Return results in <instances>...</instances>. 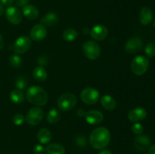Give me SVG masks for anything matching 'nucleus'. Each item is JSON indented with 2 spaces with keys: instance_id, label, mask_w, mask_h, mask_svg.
Masks as SVG:
<instances>
[{
  "instance_id": "nucleus-1",
  "label": "nucleus",
  "mask_w": 155,
  "mask_h": 154,
  "mask_svg": "<svg viewBox=\"0 0 155 154\" xmlns=\"http://www.w3.org/2000/svg\"><path fill=\"white\" fill-rule=\"evenodd\" d=\"M110 140V131L104 127H98L91 132L90 144L96 149H102L109 144Z\"/></svg>"
},
{
  "instance_id": "nucleus-2",
  "label": "nucleus",
  "mask_w": 155,
  "mask_h": 154,
  "mask_svg": "<svg viewBox=\"0 0 155 154\" xmlns=\"http://www.w3.org/2000/svg\"><path fill=\"white\" fill-rule=\"evenodd\" d=\"M26 98L30 104L37 107L45 105L48 99L47 92L42 87L38 85H33L29 88L26 93Z\"/></svg>"
},
{
  "instance_id": "nucleus-3",
  "label": "nucleus",
  "mask_w": 155,
  "mask_h": 154,
  "mask_svg": "<svg viewBox=\"0 0 155 154\" xmlns=\"http://www.w3.org/2000/svg\"><path fill=\"white\" fill-rule=\"evenodd\" d=\"M77 104V98L73 93H64L61 95L58 100V107L63 112H68L73 110Z\"/></svg>"
},
{
  "instance_id": "nucleus-4",
  "label": "nucleus",
  "mask_w": 155,
  "mask_h": 154,
  "mask_svg": "<svg viewBox=\"0 0 155 154\" xmlns=\"http://www.w3.org/2000/svg\"><path fill=\"white\" fill-rule=\"evenodd\" d=\"M149 66V60L145 56H136L131 63V69L135 75H142L146 72Z\"/></svg>"
},
{
  "instance_id": "nucleus-5",
  "label": "nucleus",
  "mask_w": 155,
  "mask_h": 154,
  "mask_svg": "<svg viewBox=\"0 0 155 154\" xmlns=\"http://www.w3.org/2000/svg\"><path fill=\"white\" fill-rule=\"evenodd\" d=\"M83 51L85 56L89 60H96L100 56L101 49L95 41H87L83 45Z\"/></svg>"
},
{
  "instance_id": "nucleus-6",
  "label": "nucleus",
  "mask_w": 155,
  "mask_h": 154,
  "mask_svg": "<svg viewBox=\"0 0 155 154\" xmlns=\"http://www.w3.org/2000/svg\"><path fill=\"white\" fill-rule=\"evenodd\" d=\"M99 92L94 88H86L83 89L80 95L82 101L87 105H93L99 100Z\"/></svg>"
},
{
  "instance_id": "nucleus-7",
  "label": "nucleus",
  "mask_w": 155,
  "mask_h": 154,
  "mask_svg": "<svg viewBox=\"0 0 155 154\" xmlns=\"http://www.w3.org/2000/svg\"><path fill=\"white\" fill-rule=\"evenodd\" d=\"M44 116V112L42 108L35 107L30 109L26 116V121L29 125L32 126L38 125L42 121Z\"/></svg>"
},
{
  "instance_id": "nucleus-8",
  "label": "nucleus",
  "mask_w": 155,
  "mask_h": 154,
  "mask_svg": "<svg viewBox=\"0 0 155 154\" xmlns=\"http://www.w3.org/2000/svg\"><path fill=\"white\" fill-rule=\"evenodd\" d=\"M31 46V40L27 36H21L15 40L13 45V51L15 54H24L29 51Z\"/></svg>"
},
{
  "instance_id": "nucleus-9",
  "label": "nucleus",
  "mask_w": 155,
  "mask_h": 154,
  "mask_svg": "<svg viewBox=\"0 0 155 154\" xmlns=\"http://www.w3.org/2000/svg\"><path fill=\"white\" fill-rule=\"evenodd\" d=\"M143 48V41L140 37H133L128 39L126 43L125 49L129 54L139 52Z\"/></svg>"
},
{
  "instance_id": "nucleus-10",
  "label": "nucleus",
  "mask_w": 155,
  "mask_h": 154,
  "mask_svg": "<svg viewBox=\"0 0 155 154\" xmlns=\"http://www.w3.org/2000/svg\"><path fill=\"white\" fill-rule=\"evenodd\" d=\"M5 17L12 24H19L22 21V13L15 6H10L5 10Z\"/></svg>"
},
{
  "instance_id": "nucleus-11",
  "label": "nucleus",
  "mask_w": 155,
  "mask_h": 154,
  "mask_svg": "<svg viewBox=\"0 0 155 154\" xmlns=\"http://www.w3.org/2000/svg\"><path fill=\"white\" fill-rule=\"evenodd\" d=\"M89 33H90L91 37L94 40L102 41L107 38V34H108V30H107V27L105 26L98 24V25H96L92 27Z\"/></svg>"
},
{
  "instance_id": "nucleus-12",
  "label": "nucleus",
  "mask_w": 155,
  "mask_h": 154,
  "mask_svg": "<svg viewBox=\"0 0 155 154\" xmlns=\"http://www.w3.org/2000/svg\"><path fill=\"white\" fill-rule=\"evenodd\" d=\"M30 38L34 41H41L47 36V29L42 24H36L33 26L30 30Z\"/></svg>"
},
{
  "instance_id": "nucleus-13",
  "label": "nucleus",
  "mask_w": 155,
  "mask_h": 154,
  "mask_svg": "<svg viewBox=\"0 0 155 154\" xmlns=\"http://www.w3.org/2000/svg\"><path fill=\"white\" fill-rule=\"evenodd\" d=\"M147 116V111L143 107H136L128 113V119L130 122H139L144 120Z\"/></svg>"
},
{
  "instance_id": "nucleus-14",
  "label": "nucleus",
  "mask_w": 155,
  "mask_h": 154,
  "mask_svg": "<svg viewBox=\"0 0 155 154\" xmlns=\"http://www.w3.org/2000/svg\"><path fill=\"white\" fill-rule=\"evenodd\" d=\"M85 118L90 125H98L102 122L104 116L98 110H89L85 113Z\"/></svg>"
},
{
  "instance_id": "nucleus-15",
  "label": "nucleus",
  "mask_w": 155,
  "mask_h": 154,
  "mask_svg": "<svg viewBox=\"0 0 155 154\" xmlns=\"http://www.w3.org/2000/svg\"><path fill=\"white\" fill-rule=\"evenodd\" d=\"M150 144H151V139L146 134H139L134 140L135 147L139 150H146L150 146Z\"/></svg>"
},
{
  "instance_id": "nucleus-16",
  "label": "nucleus",
  "mask_w": 155,
  "mask_h": 154,
  "mask_svg": "<svg viewBox=\"0 0 155 154\" xmlns=\"http://www.w3.org/2000/svg\"><path fill=\"white\" fill-rule=\"evenodd\" d=\"M153 12L148 7H142L139 12V21L144 26L149 25L153 21Z\"/></svg>"
},
{
  "instance_id": "nucleus-17",
  "label": "nucleus",
  "mask_w": 155,
  "mask_h": 154,
  "mask_svg": "<svg viewBox=\"0 0 155 154\" xmlns=\"http://www.w3.org/2000/svg\"><path fill=\"white\" fill-rule=\"evenodd\" d=\"M22 14L27 19L33 21L38 18L39 15V10L36 7L32 5H27L22 8Z\"/></svg>"
},
{
  "instance_id": "nucleus-18",
  "label": "nucleus",
  "mask_w": 155,
  "mask_h": 154,
  "mask_svg": "<svg viewBox=\"0 0 155 154\" xmlns=\"http://www.w3.org/2000/svg\"><path fill=\"white\" fill-rule=\"evenodd\" d=\"M58 16L54 12H49L44 15L40 19L41 24L44 26H48V27H52L57 24L58 22Z\"/></svg>"
},
{
  "instance_id": "nucleus-19",
  "label": "nucleus",
  "mask_w": 155,
  "mask_h": 154,
  "mask_svg": "<svg viewBox=\"0 0 155 154\" xmlns=\"http://www.w3.org/2000/svg\"><path fill=\"white\" fill-rule=\"evenodd\" d=\"M36 137H37V140L39 143H42V144H46L51 141V133L48 128H41L38 131Z\"/></svg>"
},
{
  "instance_id": "nucleus-20",
  "label": "nucleus",
  "mask_w": 155,
  "mask_h": 154,
  "mask_svg": "<svg viewBox=\"0 0 155 154\" xmlns=\"http://www.w3.org/2000/svg\"><path fill=\"white\" fill-rule=\"evenodd\" d=\"M101 104L104 109L107 110H113L116 108L117 103L114 98L110 95H104L101 98Z\"/></svg>"
},
{
  "instance_id": "nucleus-21",
  "label": "nucleus",
  "mask_w": 155,
  "mask_h": 154,
  "mask_svg": "<svg viewBox=\"0 0 155 154\" xmlns=\"http://www.w3.org/2000/svg\"><path fill=\"white\" fill-rule=\"evenodd\" d=\"M47 74L46 70L45 68L42 66H37L35 67L33 72V76L36 81L38 82H44L47 79Z\"/></svg>"
},
{
  "instance_id": "nucleus-22",
  "label": "nucleus",
  "mask_w": 155,
  "mask_h": 154,
  "mask_svg": "<svg viewBox=\"0 0 155 154\" xmlns=\"http://www.w3.org/2000/svg\"><path fill=\"white\" fill-rule=\"evenodd\" d=\"M46 154H65V149L62 145L59 143H51L45 148Z\"/></svg>"
},
{
  "instance_id": "nucleus-23",
  "label": "nucleus",
  "mask_w": 155,
  "mask_h": 154,
  "mask_svg": "<svg viewBox=\"0 0 155 154\" xmlns=\"http://www.w3.org/2000/svg\"><path fill=\"white\" fill-rule=\"evenodd\" d=\"M10 100L15 104H21L24 100V92L19 89H15L10 93Z\"/></svg>"
},
{
  "instance_id": "nucleus-24",
  "label": "nucleus",
  "mask_w": 155,
  "mask_h": 154,
  "mask_svg": "<svg viewBox=\"0 0 155 154\" xmlns=\"http://www.w3.org/2000/svg\"><path fill=\"white\" fill-rule=\"evenodd\" d=\"M78 36V33L74 28L66 29L63 32V39L66 42H73L75 40Z\"/></svg>"
},
{
  "instance_id": "nucleus-25",
  "label": "nucleus",
  "mask_w": 155,
  "mask_h": 154,
  "mask_svg": "<svg viewBox=\"0 0 155 154\" xmlns=\"http://www.w3.org/2000/svg\"><path fill=\"white\" fill-rule=\"evenodd\" d=\"M60 113L57 109H51L47 114L46 119L49 123L54 124L58 122L60 119Z\"/></svg>"
},
{
  "instance_id": "nucleus-26",
  "label": "nucleus",
  "mask_w": 155,
  "mask_h": 154,
  "mask_svg": "<svg viewBox=\"0 0 155 154\" xmlns=\"http://www.w3.org/2000/svg\"><path fill=\"white\" fill-rule=\"evenodd\" d=\"M23 60L20 56H18V54H13V55L10 56L9 57V63L12 66L15 68H19L21 67V65H22Z\"/></svg>"
},
{
  "instance_id": "nucleus-27",
  "label": "nucleus",
  "mask_w": 155,
  "mask_h": 154,
  "mask_svg": "<svg viewBox=\"0 0 155 154\" xmlns=\"http://www.w3.org/2000/svg\"><path fill=\"white\" fill-rule=\"evenodd\" d=\"M145 52L148 57H153L155 56V45L154 43H148L145 48Z\"/></svg>"
},
{
  "instance_id": "nucleus-28",
  "label": "nucleus",
  "mask_w": 155,
  "mask_h": 154,
  "mask_svg": "<svg viewBox=\"0 0 155 154\" xmlns=\"http://www.w3.org/2000/svg\"><path fill=\"white\" fill-rule=\"evenodd\" d=\"M27 81L24 77H18L16 80V82H15V86L18 88V89L22 91L27 87Z\"/></svg>"
},
{
  "instance_id": "nucleus-29",
  "label": "nucleus",
  "mask_w": 155,
  "mask_h": 154,
  "mask_svg": "<svg viewBox=\"0 0 155 154\" xmlns=\"http://www.w3.org/2000/svg\"><path fill=\"white\" fill-rule=\"evenodd\" d=\"M24 120H25L24 116L22 114H21V113H17V114H15L14 116L13 119H12L13 123L15 125H21L24 123Z\"/></svg>"
},
{
  "instance_id": "nucleus-30",
  "label": "nucleus",
  "mask_w": 155,
  "mask_h": 154,
  "mask_svg": "<svg viewBox=\"0 0 155 154\" xmlns=\"http://www.w3.org/2000/svg\"><path fill=\"white\" fill-rule=\"evenodd\" d=\"M132 131L134 134H137V135H139V134H142V132L144 131V128L142 126V124L139 123V122H136L134 125H133L132 126Z\"/></svg>"
},
{
  "instance_id": "nucleus-31",
  "label": "nucleus",
  "mask_w": 155,
  "mask_h": 154,
  "mask_svg": "<svg viewBox=\"0 0 155 154\" xmlns=\"http://www.w3.org/2000/svg\"><path fill=\"white\" fill-rule=\"evenodd\" d=\"M33 153L34 154H43L45 152V149L42 145H36L33 147Z\"/></svg>"
},
{
  "instance_id": "nucleus-32",
  "label": "nucleus",
  "mask_w": 155,
  "mask_h": 154,
  "mask_svg": "<svg viewBox=\"0 0 155 154\" xmlns=\"http://www.w3.org/2000/svg\"><path fill=\"white\" fill-rule=\"evenodd\" d=\"M77 144L80 146H85L86 145V138L83 136H80L77 138Z\"/></svg>"
},
{
  "instance_id": "nucleus-33",
  "label": "nucleus",
  "mask_w": 155,
  "mask_h": 154,
  "mask_svg": "<svg viewBox=\"0 0 155 154\" xmlns=\"http://www.w3.org/2000/svg\"><path fill=\"white\" fill-rule=\"evenodd\" d=\"M38 63L39 64V66H45L48 63V59L45 56H41L38 58Z\"/></svg>"
},
{
  "instance_id": "nucleus-34",
  "label": "nucleus",
  "mask_w": 155,
  "mask_h": 154,
  "mask_svg": "<svg viewBox=\"0 0 155 154\" xmlns=\"http://www.w3.org/2000/svg\"><path fill=\"white\" fill-rule=\"evenodd\" d=\"M29 2H30V0H15V3H16L17 6L22 8L28 5Z\"/></svg>"
},
{
  "instance_id": "nucleus-35",
  "label": "nucleus",
  "mask_w": 155,
  "mask_h": 154,
  "mask_svg": "<svg viewBox=\"0 0 155 154\" xmlns=\"http://www.w3.org/2000/svg\"><path fill=\"white\" fill-rule=\"evenodd\" d=\"M14 2V0H1V3L3 6H10Z\"/></svg>"
},
{
  "instance_id": "nucleus-36",
  "label": "nucleus",
  "mask_w": 155,
  "mask_h": 154,
  "mask_svg": "<svg viewBox=\"0 0 155 154\" xmlns=\"http://www.w3.org/2000/svg\"><path fill=\"white\" fill-rule=\"evenodd\" d=\"M148 154H155V144L150 146L148 151Z\"/></svg>"
},
{
  "instance_id": "nucleus-37",
  "label": "nucleus",
  "mask_w": 155,
  "mask_h": 154,
  "mask_svg": "<svg viewBox=\"0 0 155 154\" xmlns=\"http://www.w3.org/2000/svg\"><path fill=\"white\" fill-rule=\"evenodd\" d=\"M4 45H5L4 39H3L2 36L0 34V51H1V50L3 48V47H4Z\"/></svg>"
},
{
  "instance_id": "nucleus-38",
  "label": "nucleus",
  "mask_w": 155,
  "mask_h": 154,
  "mask_svg": "<svg viewBox=\"0 0 155 154\" xmlns=\"http://www.w3.org/2000/svg\"><path fill=\"white\" fill-rule=\"evenodd\" d=\"M85 111L83 110H82V109H80V110H78V111H77V116H80V117H81V116H85Z\"/></svg>"
},
{
  "instance_id": "nucleus-39",
  "label": "nucleus",
  "mask_w": 155,
  "mask_h": 154,
  "mask_svg": "<svg viewBox=\"0 0 155 154\" xmlns=\"http://www.w3.org/2000/svg\"><path fill=\"white\" fill-rule=\"evenodd\" d=\"M98 154H112V152L107 149H104V150H101Z\"/></svg>"
},
{
  "instance_id": "nucleus-40",
  "label": "nucleus",
  "mask_w": 155,
  "mask_h": 154,
  "mask_svg": "<svg viewBox=\"0 0 155 154\" xmlns=\"http://www.w3.org/2000/svg\"><path fill=\"white\" fill-rule=\"evenodd\" d=\"M4 6L2 5V3L0 2V17L4 14Z\"/></svg>"
},
{
  "instance_id": "nucleus-41",
  "label": "nucleus",
  "mask_w": 155,
  "mask_h": 154,
  "mask_svg": "<svg viewBox=\"0 0 155 154\" xmlns=\"http://www.w3.org/2000/svg\"><path fill=\"white\" fill-rule=\"evenodd\" d=\"M89 33H90V31H89V30L88 28H84L83 30V34L87 35V34H89Z\"/></svg>"
},
{
  "instance_id": "nucleus-42",
  "label": "nucleus",
  "mask_w": 155,
  "mask_h": 154,
  "mask_svg": "<svg viewBox=\"0 0 155 154\" xmlns=\"http://www.w3.org/2000/svg\"><path fill=\"white\" fill-rule=\"evenodd\" d=\"M154 27H155V20H154Z\"/></svg>"
}]
</instances>
